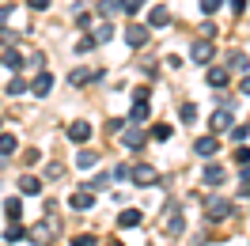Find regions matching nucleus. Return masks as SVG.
Instances as JSON below:
<instances>
[{
    "instance_id": "obj_1",
    "label": "nucleus",
    "mask_w": 250,
    "mask_h": 246,
    "mask_svg": "<svg viewBox=\"0 0 250 246\" xmlns=\"http://www.w3.org/2000/svg\"><path fill=\"white\" fill-rule=\"evenodd\" d=\"M129 178H133L137 185H152V182H156V167H152V163H141V167L129 170Z\"/></svg>"
},
{
    "instance_id": "obj_2",
    "label": "nucleus",
    "mask_w": 250,
    "mask_h": 246,
    "mask_svg": "<svg viewBox=\"0 0 250 246\" xmlns=\"http://www.w3.org/2000/svg\"><path fill=\"white\" fill-rule=\"evenodd\" d=\"M193 152L201 155V159H212V155L220 152V140H216V133H212V137H201L197 144H193Z\"/></svg>"
},
{
    "instance_id": "obj_3",
    "label": "nucleus",
    "mask_w": 250,
    "mask_h": 246,
    "mask_svg": "<svg viewBox=\"0 0 250 246\" xmlns=\"http://www.w3.org/2000/svg\"><path fill=\"white\" fill-rule=\"evenodd\" d=\"M189 53H193V61H197V64H208L216 49H212V42H208V38H201V42H193V49H189Z\"/></svg>"
},
{
    "instance_id": "obj_4",
    "label": "nucleus",
    "mask_w": 250,
    "mask_h": 246,
    "mask_svg": "<svg viewBox=\"0 0 250 246\" xmlns=\"http://www.w3.org/2000/svg\"><path fill=\"white\" fill-rule=\"evenodd\" d=\"M125 42H129V46H137V49H141L144 42H148V31H144L141 23H129V27H125Z\"/></svg>"
},
{
    "instance_id": "obj_5",
    "label": "nucleus",
    "mask_w": 250,
    "mask_h": 246,
    "mask_svg": "<svg viewBox=\"0 0 250 246\" xmlns=\"http://www.w3.org/2000/svg\"><path fill=\"white\" fill-rule=\"evenodd\" d=\"M87 137H91V122H72V125H68V140L83 144Z\"/></svg>"
},
{
    "instance_id": "obj_6",
    "label": "nucleus",
    "mask_w": 250,
    "mask_h": 246,
    "mask_svg": "<svg viewBox=\"0 0 250 246\" xmlns=\"http://www.w3.org/2000/svg\"><path fill=\"white\" fill-rule=\"evenodd\" d=\"M208 125H212V133H228V129H231V114H228V110H216V114L208 118Z\"/></svg>"
},
{
    "instance_id": "obj_7",
    "label": "nucleus",
    "mask_w": 250,
    "mask_h": 246,
    "mask_svg": "<svg viewBox=\"0 0 250 246\" xmlns=\"http://www.w3.org/2000/svg\"><path fill=\"white\" fill-rule=\"evenodd\" d=\"M19 189L38 197V193H42V178H38V174H23V178H19Z\"/></svg>"
},
{
    "instance_id": "obj_8",
    "label": "nucleus",
    "mask_w": 250,
    "mask_h": 246,
    "mask_svg": "<svg viewBox=\"0 0 250 246\" xmlns=\"http://www.w3.org/2000/svg\"><path fill=\"white\" fill-rule=\"evenodd\" d=\"M148 23H152V27H167V23H171V12H167L163 4H156V8L148 12Z\"/></svg>"
},
{
    "instance_id": "obj_9",
    "label": "nucleus",
    "mask_w": 250,
    "mask_h": 246,
    "mask_svg": "<svg viewBox=\"0 0 250 246\" xmlns=\"http://www.w3.org/2000/svg\"><path fill=\"white\" fill-rule=\"evenodd\" d=\"M228 216H231V205H228V201H212V205H208V220H228Z\"/></svg>"
},
{
    "instance_id": "obj_10",
    "label": "nucleus",
    "mask_w": 250,
    "mask_h": 246,
    "mask_svg": "<svg viewBox=\"0 0 250 246\" xmlns=\"http://www.w3.org/2000/svg\"><path fill=\"white\" fill-rule=\"evenodd\" d=\"M0 64H4V68H12V72H19V68H23V57H19L16 49H4V57H0Z\"/></svg>"
},
{
    "instance_id": "obj_11",
    "label": "nucleus",
    "mask_w": 250,
    "mask_h": 246,
    "mask_svg": "<svg viewBox=\"0 0 250 246\" xmlns=\"http://www.w3.org/2000/svg\"><path fill=\"white\" fill-rule=\"evenodd\" d=\"M49 87H53V76H49V72H38V80H34L31 91L34 95H49Z\"/></svg>"
},
{
    "instance_id": "obj_12",
    "label": "nucleus",
    "mask_w": 250,
    "mask_h": 246,
    "mask_svg": "<svg viewBox=\"0 0 250 246\" xmlns=\"http://www.w3.org/2000/svg\"><path fill=\"white\" fill-rule=\"evenodd\" d=\"M141 220H144V216L137 212V208H125V212L118 216V224H122V227H137V224H141Z\"/></svg>"
},
{
    "instance_id": "obj_13",
    "label": "nucleus",
    "mask_w": 250,
    "mask_h": 246,
    "mask_svg": "<svg viewBox=\"0 0 250 246\" xmlns=\"http://www.w3.org/2000/svg\"><path fill=\"white\" fill-rule=\"evenodd\" d=\"M224 182V167H205V185H220Z\"/></svg>"
},
{
    "instance_id": "obj_14",
    "label": "nucleus",
    "mask_w": 250,
    "mask_h": 246,
    "mask_svg": "<svg viewBox=\"0 0 250 246\" xmlns=\"http://www.w3.org/2000/svg\"><path fill=\"white\" fill-rule=\"evenodd\" d=\"M163 227L171 231V235H178V231H182V212H174V208H171V216L163 220Z\"/></svg>"
},
{
    "instance_id": "obj_15",
    "label": "nucleus",
    "mask_w": 250,
    "mask_h": 246,
    "mask_svg": "<svg viewBox=\"0 0 250 246\" xmlns=\"http://www.w3.org/2000/svg\"><path fill=\"white\" fill-rule=\"evenodd\" d=\"M141 144H144V133H141V129H129V133H125V148H133V152H137Z\"/></svg>"
},
{
    "instance_id": "obj_16",
    "label": "nucleus",
    "mask_w": 250,
    "mask_h": 246,
    "mask_svg": "<svg viewBox=\"0 0 250 246\" xmlns=\"http://www.w3.org/2000/svg\"><path fill=\"white\" fill-rule=\"evenodd\" d=\"M16 144H19V140L12 137V133H0V155H12V152H16Z\"/></svg>"
},
{
    "instance_id": "obj_17",
    "label": "nucleus",
    "mask_w": 250,
    "mask_h": 246,
    "mask_svg": "<svg viewBox=\"0 0 250 246\" xmlns=\"http://www.w3.org/2000/svg\"><path fill=\"white\" fill-rule=\"evenodd\" d=\"M208 83H212V87H224V83H228V68H208Z\"/></svg>"
},
{
    "instance_id": "obj_18",
    "label": "nucleus",
    "mask_w": 250,
    "mask_h": 246,
    "mask_svg": "<svg viewBox=\"0 0 250 246\" xmlns=\"http://www.w3.org/2000/svg\"><path fill=\"white\" fill-rule=\"evenodd\" d=\"M72 208H80V212H83V208H95V197L91 193H76V197H72Z\"/></svg>"
},
{
    "instance_id": "obj_19",
    "label": "nucleus",
    "mask_w": 250,
    "mask_h": 246,
    "mask_svg": "<svg viewBox=\"0 0 250 246\" xmlns=\"http://www.w3.org/2000/svg\"><path fill=\"white\" fill-rule=\"evenodd\" d=\"M68 80H72V83H87V80H99V72H91V68H76Z\"/></svg>"
},
{
    "instance_id": "obj_20",
    "label": "nucleus",
    "mask_w": 250,
    "mask_h": 246,
    "mask_svg": "<svg viewBox=\"0 0 250 246\" xmlns=\"http://www.w3.org/2000/svg\"><path fill=\"white\" fill-rule=\"evenodd\" d=\"M23 235H27V231H23V227H19V224H16V220H12V227L4 231V243H19Z\"/></svg>"
},
{
    "instance_id": "obj_21",
    "label": "nucleus",
    "mask_w": 250,
    "mask_h": 246,
    "mask_svg": "<svg viewBox=\"0 0 250 246\" xmlns=\"http://www.w3.org/2000/svg\"><path fill=\"white\" fill-rule=\"evenodd\" d=\"M144 118H148V106H144V102H137V106L129 110V122H133V125H141Z\"/></svg>"
},
{
    "instance_id": "obj_22",
    "label": "nucleus",
    "mask_w": 250,
    "mask_h": 246,
    "mask_svg": "<svg viewBox=\"0 0 250 246\" xmlns=\"http://www.w3.org/2000/svg\"><path fill=\"white\" fill-rule=\"evenodd\" d=\"M91 38H95V42H110V38H114V27H110V23H103V27H99Z\"/></svg>"
},
{
    "instance_id": "obj_23",
    "label": "nucleus",
    "mask_w": 250,
    "mask_h": 246,
    "mask_svg": "<svg viewBox=\"0 0 250 246\" xmlns=\"http://www.w3.org/2000/svg\"><path fill=\"white\" fill-rule=\"evenodd\" d=\"M76 163L87 170V167H95V163H99V155H95V152H80V155H76Z\"/></svg>"
},
{
    "instance_id": "obj_24",
    "label": "nucleus",
    "mask_w": 250,
    "mask_h": 246,
    "mask_svg": "<svg viewBox=\"0 0 250 246\" xmlns=\"http://www.w3.org/2000/svg\"><path fill=\"white\" fill-rule=\"evenodd\" d=\"M99 12H103V16H114V12H122V0H103V4H99Z\"/></svg>"
},
{
    "instance_id": "obj_25",
    "label": "nucleus",
    "mask_w": 250,
    "mask_h": 246,
    "mask_svg": "<svg viewBox=\"0 0 250 246\" xmlns=\"http://www.w3.org/2000/svg\"><path fill=\"white\" fill-rule=\"evenodd\" d=\"M144 8V0H122V12H129V16H137Z\"/></svg>"
},
{
    "instance_id": "obj_26",
    "label": "nucleus",
    "mask_w": 250,
    "mask_h": 246,
    "mask_svg": "<svg viewBox=\"0 0 250 246\" xmlns=\"http://www.w3.org/2000/svg\"><path fill=\"white\" fill-rule=\"evenodd\" d=\"M224 8V0H201V12L205 16H212V12H220Z\"/></svg>"
},
{
    "instance_id": "obj_27",
    "label": "nucleus",
    "mask_w": 250,
    "mask_h": 246,
    "mask_svg": "<svg viewBox=\"0 0 250 246\" xmlns=\"http://www.w3.org/2000/svg\"><path fill=\"white\" fill-rule=\"evenodd\" d=\"M235 163H250V144H239V148H235Z\"/></svg>"
},
{
    "instance_id": "obj_28",
    "label": "nucleus",
    "mask_w": 250,
    "mask_h": 246,
    "mask_svg": "<svg viewBox=\"0 0 250 246\" xmlns=\"http://www.w3.org/2000/svg\"><path fill=\"white\" fill-rule=\"evenodd\" d=\"M152 137H156V140H171V125H156Z\"/></svg>"
},
{
    "instance_id": "obj_29",
    "label": "nucleus",
    "mask_w": 250,
    "mask_h": 246,
    "mask_svg": "<svg viewBox=\"0 0 250 246\" xmlns=\"http://www.w3.org/2000/svg\"><path fill=\"white\" fill-rule=\"evenodd\" d=\"M247 137H250V129H247V125H235V129H231V140H239V144H243Z\"/></svg>"
},
{
    "instance_id": "obj_30",
    "label": "nucleus",
    "mask_w": 250,
    "mask_h": 246,
    "mask_svg": "<svg viewBox=\"0 0 250 246\" xmlns=\"http://www.w3.org/2000/svg\"><path fill=\"white\" fill-rule=\"evenodd\" d=\"M4 216H8V220H19V201H8V205H4Z\"/></svg>"
},
{
    "instance_id": "obj_31",
    "label": "nucleus",
    "mask_w": 250,
    "mask_h": 246,
    "mask_svg": "<svg viewBox=\"0 0 250 246\" xmlns=\"http://www.w3.org/2000/svg\"><path fill=\"white\" fill-rule=\"evenodd\" d=\"M23 91H27V83H23V80H12V83H8V95H23Z\"/></svg>"
},
{
    "instance_id": "obj_32",
    "label": "nucleus",
    "mask_w": 250,
    "mask_h": 246,
    "mask_svg": "<svg viewBox=\"0 0 250 246\" xmlns=\"http://www.w3.org/2000/svg\"><path fill=\"white\" fill-rule=\"evenodd\" d=\"M193 118H197V106H193V102H186V106H182V122H193Z\"/></svg>"
},
{
    "instance_id": "obj_33",
    "label": "nucleus",
    "mask_w": 250,
    "mask_h": 246,
    "mask_svg": "<svg viewBox=\"0 0 250 246\" xmlns=\"http://www.w3.org/2000/svg\"><path fill=\"white\" fill-rule=\"evenodd\" d=\"M72 246H95V235H76V239H72Z\"/></svg>"
},
{
    "instance_id": "obj_34",
    "label": "nucleus",
    "mask_w": 250,
    "mask_h": 246,
    "mask_svg": "<svg viewBox=\"0 0 250 246\" xmlns=\"http://www.w3.org/2000/svg\"><path fill=\"white\" fill-rule=\"evenodd\" d=\"M231 68H235V72H239V68H247V57H243V53H231Z\"/></svg>"
},
{
    "instance_id": "obj_35",
    "label": "nucleus",
    "mask_w": 250,
    "mask_h": 246,
    "mask_svg": "<svg viewBox=\"0 0 250 246\" xmlns=\"http://www.w3.org/2000/svg\"><path fill=\"white\" fill-rule=\"evenodd\" d=\"M27 8H34V12H46L49 0H27Z\"/></svg>"
},
{
    "instance_id": "obj_36",
    "label": "nucleus",
    "mask_w": 250,
    "mask_h": 246,
    "mask_svg": "<svg viewBox=\"0 0 250 246\" xmlns=\"http://www.w3.org/2000/svg\"><path fill=\"white\" fill-rule=\"evenodd\" d=\"M247 4L250 0H231V12H247Z\"/></svg>"
},
{
    "instance_id": "obj_37",
    "label": "nucleus",
    "mask_w": 250,
    "mask_h": 246,
    "mask_svg": "<svg viewBox=\"0 0 250 246\" xmlns=\"http://www.w3.org/2000/svg\"><path fill=\"white\" fill-rule=\"evenodd\" d=\"M106 246H122V243H106Z\"/></svg>"
}]
</instances>
